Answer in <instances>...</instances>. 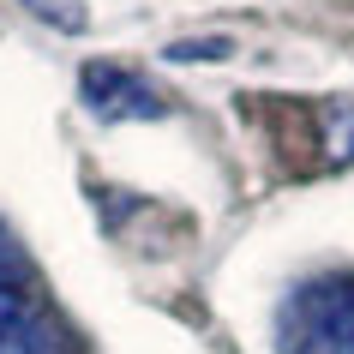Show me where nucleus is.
Segmentation results:
<instances>
[{
  "mask_svg": "<svg viewBox=\"0 0 354 354\" xmlns=\"http://www.w3.org/2000/svg\"><path fill=\"white\" fill-rule=\"evenodd\" d=\"M84 102H91L102 120H156V114L168 109V102L150 91L138 73H127V66H109V60L84 66Z\"/></svg>",
  "mask_w": 354,
  "mask_h": 354,
  "instance_id": "nucleus-2",
  "label": "nucleus"
},
{
  "mask_svg": "<svg viewBox=\"0 0 354 354\" xmlns=\"http://www.w3.org/2000/svg\"><path fill=\"white\" fill-rule=\"evenodd\" d=\"M0 354H60V336L30 313L19 288H0Z\"/></svg>",
  "mask_w": 354,
  "mask_h": 354,
  "instance_id": "nucleus-3",
  "label": "nucleus"
},
{
  "mask_svg": "<svg viewBox=\"0 0 354 354\" xmlns=\"http://www.w3.org/2000/svg\"><path fill=\"white\" fill-rule=\"evenodd\" d=\"M12 277H19V264H12V252L0 246V288H12Z\"/></svg>",
  "mask_w": 354,
  "mask_h": 354,
  "instance_id": "nucleus-6",
  "label": "nucleus"
},
{
  "mask_svg": "<svg viewBox=\"0 0 354 354\" xmlns=\"http://www.w3.org/2000/svg\"><path fill=\"white\" fill-rule=\"evenodd\" d=\"M192 55H228V42H174L168 60H192Z\"/></svg>",
  "mask_w": 354,
  "mask_h": 354,
  "instance_id": "nucleus-5",
  "label": "nucleus"
},
{
  "mask_svg": "<svg viewBox=\"0 0 354 354\" xmlns=\"http://www.w3.org/2000/svg\"><path fill=\"white\" fill-rule=\"evenodd\" d=\"M288 354H354V277L306 282L288 300Z\"/></svg>",
  "mask_w": 354,
  "mask_h": 354,
  "instance_id": "nucleus-1",
  "label": "nucleus"
},
{
  "mask_svg": "<svg viewBox=\"0 0 354 354\" xmlns=\"http://www.w3.org/2000/svg\"><path fill=\"white\" fill-rule=\"evenodd\" d=\"M37 19L60 24V30H84V0H24Z\"/></svg>",
  "mask_w": 354,
  "mask_h": 354,
  "instance_id": "nucleus-4",
  "label": "nucleus"
}]
</instances>
